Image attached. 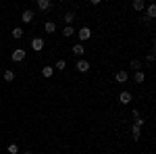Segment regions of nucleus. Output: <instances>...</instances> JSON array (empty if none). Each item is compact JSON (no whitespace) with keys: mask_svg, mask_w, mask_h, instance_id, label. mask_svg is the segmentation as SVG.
Listing matches in <instances>:
<instances>
[{"mask_svg":"<svg viewBox=\"0 0 156 154\" xmlns=\"http://www.w3.org/2000/svg\"><path fill=\"white\" fill-rule=\"evenodd\" d=\"M77 38H79V40H90V38H92V29H90L87 25H83V27L77 31Z\"/></svg>","mask_w":156,"mask_h":154,"instance_id":"obj_1","label":"nucleus"},{"mask_svg":"<svg viewBox=\"0 0 156 154\" xmlns=\"http://www.w3.org/2000/svg\"><path fill=\"white\" fill-rule=\"evenodd\" d=\"M11 59L15 60V63H21V60L25 59V50H23V48H17V50H12Z\"/></svg>","mask_w":156,"mask_h":154,"instance_id":"obj_2","label":"nucleus"},{"mask_svg":"<svg viewBox=\"0 0 156 154\" xmlns=\"http://www.w3.org/2000/svg\"><path fill=\"white\" fill-rule=\"evenodd\" d=\"M31 50H37V52L44 50V40H42V38H34V40H31Z\"/></svg>","mask_w":156,"mask_h":154,"instance_id":"obj_3","label":"nucleus"},{"mask_svg":"<svg viewBox=\"0 0 156 154\" xmlns=\"http://www.w3.org/2000/svg\"><path fill=\"white\" fill-rule=\"evenodd\" d=\"M77 71H79V73H87V71H90V63L83 60V59H79V60H77Z\"/></svg>","mask_w":156,"mask_h":154,"instance_id":"obj_4","label":"nucleus"},{"mask_svg":"<svg viewBox=\"0 0 156 154\" xmlns=\"http://www.w3.org/2000/svg\"><path fill=\"white\" fill-rule=\"evenodd\" d=\"M131 100H133V96L129 94V92H121V96H119V102H121V104H129Z\"/></svg>","mask_w":156,"mask_h":154,"instance_id":"obj_5","label":"nucleus"},{"mask_svg":"<svg viewBox=\"0 0 156 154\" xmlns=\"http://www.w3.org/2000/svg\"><path fill=\"white\" fill-rule=\"evenodd\" d=\"M21 21H23V23H31V21H34V11H29V9H27V11H23Z\"/></svg>","mask_w":156,"mask_h":154,"instance_id":"obj_6","label":"nucleus"},{"mask_svg":"<svg viewBox=\"0 0 156 154\" xmlns=\"http://www.w3.org/2000/svg\"><path fill=\"white\" fill-rule=\"evenodd\" d=\"M50 6H52L50 0H37V9H40V11H48Z\"/></svg>","mask_w":156,"mask_h":154,"instance_id":"obj_7","label":"nucleus"},{"mask_svg":"<svg viewBox=\"0 0 156 154\" xmlns=\"http://www.w3.org/2000/svg\"><path fill=\"white\" fill-rule=\"evenodd\" d=\"M71 52H73V54H75V56H81V54H83V52H85V48L81 46V44H75V46L71 48Z\"/></svg>","mask_w":156,"mask_h":154,"instance_id":"obj_8","label":"nucleus"},{"mask_svg":"<svg viewBox=\"0 0 156 154\" xmlns=\"http://www.w3.org/2000/svg\"><path fill=\"white\" fill-rule=\"evenodd\" d=\"M154 17H156V6L150 4V6H148V13H146V19L150 21V19H154Z\"/></svg>","mask_w":156,"mask_h":154,"instance_id":"obj_9","label":"nucleus"},{"mask_svg":"<svg viewBox=\"0 0 156 154\" xmlns=\"http://www.w3.org/2000/svg\"><path fill=\"white\" fill-rule=\"evenodd\" d=\"M115 77H117V81H119V83H125V81H127V71H117Z\"/></svg>","mask_w":156,"mask_h":154,"instance_id":"obj_10","label":"nucleus"},{"mask_svg":"<svg viewBox=\"0 0 156 154\" xmlns=\"http://www.w3.org/2000/svg\"><path fill=\"white\" fill-rule=\"evenodd\" d=\"M62 36H65V38H71V36H75V29H73V25H67V27L62 29Z\"/></svg>","mask_w":156,"mask_h":154,"instance_id":"obj_11","label":"nucleus"},{"mask_svg":"<svg viewBox=\"0 0 156 154\" xmlns=\"http://www.w3.org/2000/svg\"><path fill=\"white\" fill-rule=\"evenodd\" d=\"M131 133H133V140H140V135H142V127L131 125Z\"/></svg>","mask_w":156,"mask_h":154,"instance_id":"obj_12","label":"nucleus"},{"mask_svg":"<svg viewBox=\"0 0 156 154\" xmlns=\"http://www.w3.org/2000/svg\"><path fill=\"white\" fill-rule=\"evenodd\" d=\"M44 29H46V34H54V31H56V23L48 21V23L44 25Z\"/></svg>","mask_w":156,"mask_h":154,"instance_id":"obj_13","label":"nucleus"},{"mask_svg":"<svg viewBox=\"0 0 156 154\" xmlns=\"http://www.w3.org/2000/svg\"><path fill=\"white\" fill-rule=\"evenodd\" d=\"M12 38H15V40H21V38H23V29H21V27H15V29H12Z\"/></svg>","mask_w":156,"mask_h":154,"instance_id":"obj_14","label":"nucleus"},{"mask_svg":"<svg viewBox=\"0 0 156 154\" xmlns=\"http://www.w3.org/2000/svg\"><path fill=\"white\" fill-rule=\"evenodd\" d=\"M144 6H146L144 0H135V2H133V9H135V11H144Z\"/></svg>","mask_w":156,"mask_h":154,"instance_id":"obj_15","label":"nucleus"},{"mask_svg":"<svg viewBox=\"0 0 156 154\" xmlns=\"http://www.w3.org/2000/svg\"><path fill=\"white\" fill-rule=\"evenodd\" d=\"M52 73H54L52 67H44V69H42V75H44V77H52Z\"/></svg>","mask_w":156,"mask_h":154,"instance_id":"obj_16","label":"nucleus"},{"mask_svg":"<svg viewBox=\"0 0 156 154\" xmlns=\"http://www.w3.org/2000/svg\"><path fill=\"white\" fill-rule=\"evenodd\" d=\"M131 69H135V71H140V69H142V60L133 59V60H131Z\"/></svg>","mask_w":156,"mask_h":154,"instance_id":"obj_17","label":"nucleus"},{"mask_svg":"<svg viewBox=\"0 0 156 154\" xmlns=\"http://www.w3.org/2000/svg\"><path fill=\"white\" fill-rule=\"evenodd\" d=\"M73 19H75V15H73L71 11H69L67 15H65V23H67V25H71V23H73Z\"/></svg>","mask_w":156,"mask_h":154,"instance_id":"obj_18","label":"nucleus"},{"mask_svg":"<svg viewBox=\"0 0 156 154\" xmlns=\"http://www.w3.org/2000/svg\"><path fill=\"white\" fill-rule=\"evenodd\" d=\"M65 67H67V63H65L62 59H60V60H56V65H54V69H58V71H62Z\"/></svg>","mask_w":156,"mask_h":154,"instance_id":"obj_19","label":"nucleus"},{"mask_svg":"<svg viewBox=\"0 0 156 154\" xmlns=\"http://www.w3.org/2000/svg\"><path fill=\"white\" fill-rule=\"evenodd\" d=\"M135 83H144V73L135 71Z\"/></svg>","mask_w":156,"mask_h":154,"instance_id":"obj_20","label":"nucleus"},{"mask_svg":"<svg viewBox=\"0 0 156 154\" xmlns=\"http://www.w3.org/2000/svg\"><path fill=\"white\" fill-rule=\"evenodd\" d=\"M4 79H6V81H12V79H15V73H12L11 69H9V71H4Z\"/></svg>","mask_w":156,"mask_h":154,"instance_id":"obj_21","label":"nucleus"},{"mask_svg":"<svg viewBox=\"0 0 156 154\" xmlns=\"http://www.w3.org/2000/svg\"><path fill=\"white\" fill-rule=\"evenodd\" d=\"M9 154H19V146L17 144H11L9 146Z\"/></svg>","mask_w":156,"mask_h":154,"instance_id":"obj_22","label":"nucleus"},{"mask_svg":"<svg viewBox=\"0 0 156 154\" xmlns=\"http://www.w3.org/2000/svg\"><path fill=\"white\" fill-rule=\"evenodd\" d=\"M133 125L142 127V125H144V117H137V119H133Z\"/></svg>","mask_w":156,"mask_h":154,"instance_id":"obj_23","label":"nucleus"},{"mask_svg":"<svg viewBox=\"0 0 156 154\" xmlns=\"http://www.w3.org/2000/svg\"><path fill=\"white\" fill-rule=\"evenodd\" d=\"M131 117H133V119H137V117H140V110H137V108H133V113H131Z\"/></svg>","mask_w":156,"mask_h":154,"instance_id":"obj_24","label":"nucleus"},{"mask_svg":"<svg viewBox=\"0 0 156 154\" xmlns=\"http://www.w3.org/2000/svg\"><path fill=\"white\" fill-rule=\"evenodd\" d=\"M23 154H31V152H23Z\"/></svg>","mask_w":156,"mask_h":154,"instance_id":"obj_25","label":"nucleus"},{"mask_svg":"<svg viewBox=\"0 0 156 154\" xmlns=\"http://www.w3.org/2000/svg\"><path fill=\"white\" fill-rule=\"evenodd\" d=\"M0 142H2V138H0Z\"/></svg>","mask_w":156,"mask_h":154,"instance_id":"obj_26","label":"nucleus"}]
</instances>
